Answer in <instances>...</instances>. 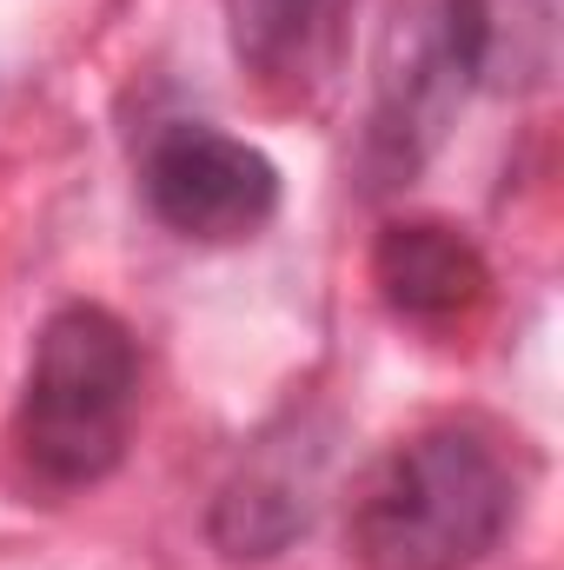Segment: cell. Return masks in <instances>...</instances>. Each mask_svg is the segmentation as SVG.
<instances>
[{"label":"cell","mask_w":564,"mask_h":570,"mask_svg":"<svg viewBox=\"0 0 564 570\" xmlns=\"http://www.w3.org/2000/svg\"><path fill=\"white\" fill-rule=\"evenodd\" d=\"M140 345L107 305H60L33 332L27 385L7 425V484L20 504H67L100 491L134 444Z\"/></svg>","instance_id":"obj_1"},{"label":"cell","mask_w":564,"mask_h":570,"mask_svg":"<svg viewBox=\"0 0 564 570\" xmlns=\"http://www.w3.org/2000/svg\"><path fill=\"white\" fill-rule=\"evenodd\" d=\"M518 518V478L485 425H425L392 444L346 518L359 570H478Z\"/></svg>","instance_id":"obj_2"},{"label":"cell","mask_w":564,"mask_h":570,"mask_svg":"<svg viewBox=\"0 0 564 570\" xmlns=\"http://www.w3.org/2000/svg\"><path fill=\"white\" fill-rule=\"evenodd\" d=\"M492 67H498L492 0H406L379 47V100H372V134H366L372 166L386 179H406L438 146L458 100Z\"/></svg>","instance_id":"obj_3"},{"label":"cell","mask_w":564,"mask_h":570,"mask_svg":"<svg viewBox=\"0 0 564 570\" xmlns=\"http://www.w3.org/2000/svg\"><path fill=\"white\" fill-rule=\"evenodd\" d=\"M140 193L166 233L193 246H240L273 226L280 166L260 146L233 140L206 120H173L146 140Z\"/></svg>","instance_id":"obj_4"},{"label":"cell","mask_w":564,"mask_h":570,"mask_svg":"<svg viewBox=\"0 0 564 570\" xmlns=\"http://www.w3.org/2000/svg\"><path fill=\"white\" fill-rule=\"evenodd\" d=\"M319 471H325V444H312L305 425L266 431L240 458V471L220 484V498L206 511L213 551L226 564H266V558H280L292 538L312 531Z\"/></svg>","instance_id":"obj_5"},{"label":"cell","mask_w":564,"mask_h":570,"mask_svg":"<svg viewBox=\"0 0 564 570\" xmlns=\"http://www.w3.org/2000/svg\"><path fill=\"white\" fill-rule=\"evenodd\" d=\"M372 285H379V298H386L392 318L425 325V332H445V325H465L485 305L492 266L445 219H392L372 239Z\"/></svg>","instance_id":"obj_6"},{"label":"cell","mask_w":564,"mask_h":570,"mask_svg":"<svg viewBox=\"0 0 564 570\" xmlns=\"http://www.w3.org/2000/svg\"><path fill=\"white\" fill-rule=\"evenodd\" d=\"M325 0H226V27H233V53L246 73H285L305 40L319 33Z\"/></svg>","instance_id":"obj_7"}]
</instances>
